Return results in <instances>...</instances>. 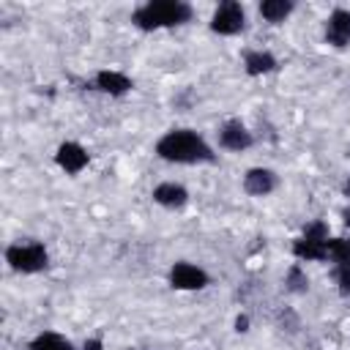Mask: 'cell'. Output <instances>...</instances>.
<instances>
[{
    "mask_svg": "<svg viewBox=\"0 0 350 350\" xmlns=\"http://www.w3.org/2000/svg\"><path fill=\"white\" fill-rule=\"evenodd\" d=\"M219 142L227 148V150H246L254 139H252V131L241 123V120H230L221 126L219 131Z\"/></svg>",
    "mask_w": 350,
    "mask_h": 350,
    "instance_id": "obj_9",
    "label": "cell"
},
{
    "mask_svg": "<svg viewBox=\"0 0 350 350\" xmlns=\"http://www.w3.org/2000/svg\"><path fill=\"white\" fill-rule=\"evenodd\" d=\"M153 200L164 208H183L189 202V191L178 183H159L153 189Z\"/></svg>",
    "mask_w": 350,
    "mask_h": 350,
    "instance_id": "obj_11",
    "label": "cell"
},
{
    "mask_svg": "<svg viewBox=\"0 0 350 350\" xmlns=\"http://www.w3.org/2000/svg\"><path fill=\"white\" fill-rule=\"evenodd\" d=\"M290 11H293V3L290 0H265V3H260V14L268 22H282Z\"/></svg>",
    "mask_w": 350,
    "mask_h": 350,
    "instance_id": "obj_15",
    "label": "cell"
},
{
    "mask_svg": "<svg viewBox=\"0 0 350 350\" xmlns=\"http://www.w3.org/2000/svg\"><path fill=\"white\" fill-rule=\"evenodd\" d=\"M82 350H101V339H88Z\"/></svg>",
    "mask_w": 350,
    "mask_h": 350,
    "instance_id": "obj_20",
    "label": "cell"
},
{
    "mask_svg": "<svg viewBox=\"0 0 350 350\" xmlns=\"http://www.w3.org/2000/svg\"><path fill=\"white\" fill-rule=\"evenodd\" d=\"M336 282H339V290L342 293H350V262L336 268Z\"/></svg>",
    "mask_w": 350,
    "mask_h": 350,
    "instance_id": "obj_18",
    "label": "cell"
},
{
    "mask_svg": "<svg viewBox=\"0 0 350 350\" xmlns=\"http://www.w3.org/2000/svg\"><path fill=\"white\" fill-rule=\"evenodd\" d=\"M55 161H57L68 175H77V172H82V170L88 167V153H85V148L77 145V142H63V145L57 148V153H55Z\"/></svg>",
    "mask_w": 350,
    "mask_h": 350,
    "instance_id": "obj_7",
    "label": "cell"
},
{
    "mask_svg": "<svg viewBox=\"0 0 350 350\" xmlns=\"http://www.w3.org/2000/svg\"><path fill=\"white\" fill-rule=\"evenodd\" d=\"M243 66H246V74L249 77H262V74H268V71L276 68V57L271 52H249L246 60H243Z\"/></svg>",
    "mask_w": 350,
    "mask_h": 350,
    "instance_id": "obj_13",
    "label": "cell"
},
{
    "mask_svg": "<svg viewBox=\"0 0 350 350\" xmlns=\"http://www.w3.org/2000/svg\"><path fill=\"white\" fill-rule=\"evenodd\" d=\"M156 153L164 161H178V164H194V161H213V150L205 145V139L197 131L178 129L164 134L156 142Z\"/></svg>",
    "mask_w": 350,
    "mask_h": 350,
    "instance_id": "obj_1",
    "label": "cell"
},
{
    "mask_svg": "<svg viewBox=\"0 0 350 350\" xmlns=\"http://www.w3.org/2000/svg\"><path fill=\"white\" fill-rule=\"evenodd\" d=\"M243 189H246V194H252V197H265V194H271V191L276 189V175H273L271 170L254 167V170H249V172L243 175Z\"/></svg>",
    "mask_w": 350,
    "mask_h": 350,
    "instance_id": "obj_10",
    "label": "cell"
},
{
    "mask_svg": "<svg viewBox=\"0 0 350 350\" xmlns=\"http://www.w3.org/2000/svg\"><path fill=\"white\" fill-rule=\"evenodd\" d=\"M287 290H293V293H306V287H309V279H306V273L298 268V265H293L290 271H287Z\"/></svg>",
    "mask_w": 350,
    "mask_h": 350,
    "instance_id": "obj_17",
    "label": "cell"
},
{
    "mask_svg": "<svg viewBox=\"0 0 350 350\" xmlns=\"http://www.w3.org/2000/svg\"><path fill=\"white\" fill-rule=\"evenodd\" d=\"M325 249H328V257L334 262H339V265L350 262V238H328Z\"/></svg>",
    "mask_w": 350,
    "mask_h": 350,
    "instance_id": "obj_16",
    "label": "cell"
},
{
    "mask_svg": "<svg viewBox=\"0 0 350 350\" xmlns=\"http://www.w3.org/2000/svg\"><path fill=\"white\" fill-rule=\"evenodd\" d=\"M96 88L109 93V96H123L131 90V79L120 71H98L96 74Z\"/></svg>",
    "mask_w": 350,
    "mask_h": 350,
    "instance_id": "obj_12",
    "label": "cell"
},
{
    "mask_svg": "<svg viewBox=\"0 0 350 350\" xmlns=\"http://www.w3.org/2000/svg\"><path fill=\"white\" fill-rule=\"evenodd\" d=\"M30 350H71V342L66 336H60V334L46 331V334H38L30 342Z\"/></svg>",
    "mask_w": 350,
    "mask_h": 350,
    "instance_id": "obj_14",
    "label": "cell"
},
{
    "mask_svg": "<svg viewBox=\"0 0 350 350\" xmlns=\"http://www.w3.org/2000/svg\"><path fill=\"white\" fill-rule=\"evenodd\" d=\"M345 191H347V194H350V180H347V183H345Z\"/></svg>",
    "mask_w": 350,
    "mask_h": 350,
    "instance_id": "obj_22",
    "label": "cell"
},
{
    "mask_svg": "<svg viewBox=\"0 0 350 350\" xmlns=\"http://www.w3.org/2000/svg\"><path fill=\"white\" fill-rule=\"evenodd\" d=\"M235 331H241V334L249 331V317H246V314H241V317L235 320Z\"/></svg>",
    "mask_w": 350,
    "mask_h": 350,
    "instance_id": "obj_19",
    "label": "cell"
},
{
    "mask_svg": "<svg viewBox=\"0 0 350 350\" xmlns=\"http://www.w3.org/2000/svg\"><path fill=\"white\" fill-rule=\"evenodd\" d=\"M243 22H246V14H243L241 3L227 0V3H221V5L213 11V16H211V30L219 33V36H235V33L243 30Z\"/></svg>",
    "mask_w": 350,
    "mask_h": 350,
    "instance_id": "obj_5",
    "label": "cell"
},
{
    "mask_svg": "<svg viewBox=\"0 0 350 350\" xmlns=\"http://www.w3.org/2000/svg\"><path fill=\"white\" fill-rule=\"evenodd\" d=\"M325 243H328V227L323 221H312L304 230V235L293 243V254L298 260H325L328 257Z\"/></svg>",
    "mask_w": 350,
    "mask_h": 350,
    "instance_id": "obj_3",
    "label": "cell"
},
{
    "mask_svg": "<svg viewBox=\"0 0 350 350\" xmlns=\"http://www.w3.org/2000/svg\"><path fill=\"white\" fill-rule=\"evenodd\" d=\"M5 260L14 271L36 273L46 268V249L41 243H14L5 249Z\"/></svg>",
    "mask_w": 350,
    "mask_h": 350,
    "instance_id": "obj_4",
    "label": "cell"
},
{
    "mask_svg": "<svg viewBox=\"0 0 350 350\" xmlns=\"http://www.w3.org/2000/svg\"><path fill=\"white\" fill-rule=\"evenodd\" d=\"M191 19V5L180 0H153L139 5L131 14V22L139 30H156V27H175Z\"/></svg>",
    "mask_w": 350,
    "mask_h": 350,
    "instance_id": "obj_2",
    "label": "cell"
},
{
    "mask_svg": "<svg viewBox=\"0 0 350 350\" xmlns=\"http://www.w3.org/2000/svg\"><path fill=\"white\" fill-rule=\"evenodd\" d=\"M325 41L334 44V46H347V44H350V11L336 8V11L328 16Z\"/></svg>",
    "mask_w": 350,
    "mask_h": 350,
    "instance_id": "obj_8",
    "label": "cell"
},
{
    "mask_svg": "<svg viewBox=\"0 0 350 350\" xmlns=\"http://www.w3.org/2000/svg\"><path fill=\"white\" fill-rule=\"evenodd\" d=\"M170 284L178 290H200L208 284V273L191 262H175L170 271Z\"/></svg>",
    "mask_w": 350,
    "mask_h": 350,
    "instance_id": "obj_6",
    "label": "cell"
},
{
    "mask_svg": "<svg viewBox=\"0 0 350 350\" xmlns=\"http://www.w3.org/2000/svg\"><path fill=\"white\" fill-rule=\"evenodd\" d=\"M342 219H345V224H347V227H350V208H347V211H345V213H342Z\"/></svg>",
    "mask_w": 350,
    "mask_h": 350,
    "instance_id": "obj_21",
    "label": "cell"
}]
</instances>
